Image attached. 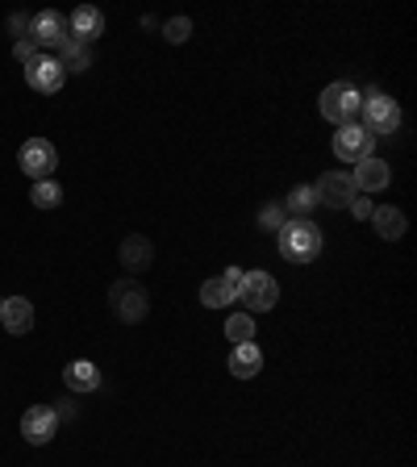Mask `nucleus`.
Segmentation results:
<instances>
[{
  "instance_id": "obj_1",
  "label": "nucleus",
  "mask_w": 417,
  "mask_h": 467,
  "mask_svg": "<svg viewBox=\"0 0 417 467\" xmlns=\"http://www.w3.org/2000/svg\"><path fill=\"white\" fill-rule=\"evenodd\" d=\"M276 234H280V254L288 263H313L321 254V230L309 217H288Z\"/></svg>"
},
{
  "instance_id": "obj_2",
  "label": "nucleus",
  "mask_w": 417,
  "mask_h": 467,
  "mask_svg": "<svg viewBox=\"0 0 417 467\" xmlns=\"http://www.w3.org/2000/svg\"><path fill=\"white\" fill-rule=\"evenodd\" d=\"M321 117L330 121V126H355V117H360L363 109V97H360V88L347 84V79H339V84H326V92H321L318 100Z\"/></svg>"
},
{
  "instance_id": "obj_3",
  "label": "nucleus",
  "mask_w": 417,
  "mask_h": 467,
  "mask_svg": "<svg viewBox=\"0 0 417 467\" xmlns=\"http://www.w3.org/2000/svg\"><path fill=\"white\" fill-rule=\"evenodd\" d=\"M109 309H113L117 321L126 326H138V321L151 313V301H146V288L134 280H113L109 284Z\"/></svg>"
},
{
  "instance_id": "obj_4",
  "label": "nucleus",
  "mask_w": 417,
  "mask_h": 467,
  "mask_svg": "<svg viewBox=\"0 0 417 467\" xmlns=\"http://www.w3.org/2000/svg\"><path fill=\"white\" fill-rule=\"evenodd\" d=\"M234 301H243L246 313H272L276 301H280V284L272 280L267 272H243V284H238V296Z\"/></svg>"
},
{
  "instance_id": "obj_5",
  "label": "nucleus",
  "mask_w": 417,
  "mask_h": 467,
  "mask_svg": "<svg viewBox=\"0 0 417 467\" xmlns=\"http://www.w3.org/2000/svg\"><path fill=\"white\" fill-rule=\"evenodd\" d=\"M360 117H363V130H368L371 138H392L401 130V105L392 97H384V92L363 100Z\"/></svg>"
},
{
  "instance_id": "obj_6",
  "label": "nucleus",
  "mask_w": 417,
  "mask_h": 467,
  "mask_svg": "<svg viewBox=\"0 0 417 467\" xmlns=\"http://www.w3.org/2000/svg\"><path fill=\"white\" fill-rule=\"evenodd\" d=\"M17 167L29 175V180H34V184H38V180H50V175H55V167H58L55 142H50V138H29V142L17 150Z\"/></svg>"
},
{
  "instance_id": "obj_7",
  "label": "nucleus",
  "mask_w": 417,
  "mask_h": 467,
  "mask_svg": "<svg viewBox=\"0 0 417 467\" xmlns=\"http://www.w3.org/2000/svg\"><path fill=\"white\" fill-rule=\"evenodd\" d=\"M71 38V29H68V17L58 9H42L29 17V42L38 50H58L63 42Z\"/></svg>"
},
{
  "instance_id": "obj_8",
  "label": "nucleus",
  "mask_w": 417,
  "mask_h": 467,
  "mask_svg": "<svg viewBox=\"0 0 417 467\" xmlns=\"http://www.w3.org/2000/svg\"><path fill=\"white\" fill-rule=\"evenodd\" d=\"M55 434H58L55 405H29L26 413H21V438H26L29 447H47Z\"/></svg>"
},
{
  "instance_id": "obj_9",
  "label": "nucleus",
  "mask_w": 417,
  "mask_h": 467,
  "mask_svg": "<svg viewBox=\"0 0 417 467\" xmlns=\"http://www.w3.org/2000/svg\"><path fill=\"white\" fill-rule=\"evenodd\" d=\"M26 84L34 92H42V97H50V92H58V88L68 84V71L58 67V58L38 55L34 63H26Z\"/></svg>"
},
{
  "instance_id": "obj_10",
  "label": "nucleus",
  "mask_w": 417,
  "mask_h": 467,
  "mask_svg": "<svg viewBox=\"0 0 417 467\" xmlns=\"http://www.w3.org/2000/svg\"><path fill=\"white\" fill-rule=\"evenodd\" d=\"M371 150H376V138H371L363 126H342L339 134H334V155H339L342 163H360V159H368Z\"/></svg>"
},
{
  "instance_id": "obj_11",
  "label": "nucleus",
  "mask_w": 417,
  "mask_h": 467,
  "mask_svg": "<svg viewBox=\"0 0 417 467\" xmlns=\"http://www.w3.org/2000/svg\"><path fill=\"white\" fill-rule=\"evenodd\" d=\"M0 326L13 338H26L34 330V301H26V296H0Z\"/></svg>"
},
{
  "instance_id": "obj_12",
  "label": "nucleus",
  "mask_w": 417,
  "mask_h": 467,
  "mask_svg": "<svg viewBox=\"0 0 417 467\" xmlns=\"http://www.w3.org/2000/svg\"><path fill=\"white\" fill-rule=\"evenodd\" d=\"M313 192H318V204H326V209H347L350 196H355L350 171H326L318 184H313Z\"/></svg>"
},
{
  "instance_id": "obj_13",
  "label": "nucleus",
  "mask_w": 417,
  "mask_h": 467,
  "mask_svg": "<svg viewBox=\"0 0 417 467\" xmlns=\"http://www.w3.org/2000/svg\"><path fill=\"white\" fill-rule=\"evenodd\" d=\"M389 180H392V171H389V163L384 159H376V155H368V159H360L355 163V171H350V184H355V192H384L389 188Z\"/></svg>"
},
{
  "instance_id": "obj_14",
  "label": "nucleus",
  "mask_w": 417,
  "mask_h": 467,
  "mask_svg": "<svg viewBox=\"0 0 417 467\" xmlns=\"http://www.w3.org/2000/svg\"><path fill=\"white\" fill-rule=\"evenodd\" d=\"M68 29H71V38H76V42L92 47V42H97L100 34H105V13L92 9V5H79V9H71Z\"/></svg>"
},
{
  "instance_id": "obj_15",
  "label": "nucleus",
  "mask_w": 417,
  "mask_h": 467,
  "mask_svg": "<svg viewBox=\"0 0 417 467\" xmlns=\"http://www.w3.org/2000/svg\"><path fill=\"white\" fill-rule=\"evenodd\" d=\"M117 259H121L126 272H146V267L155 263V243H151L146 234H130L126 243L117 246Z\"/></svg>"
},
{
  "instance_id": "obj_16",
  "label": "nucleus",
  "mask_w": 417,
  "mask_h": 467,
  "mask_svg": "<svg viewBox=\"0 0 417 467\" xmlns=\"http://www.w3.org/2000/svg\"><path fill=\"white\" fill-rule=\"evenodd\" d=\"M63 389L68 392H97L100 389V368L92 359H71L63 368Z\"/></svg>"
},
{
  "instance_id": "obj_17",
  "label": "nucleus",
  "mask_w": 417,
  "mask_h": 467,
  "mask_svg": "<svg viewBox=\"0 0 417 467\" xmlns=\"http://www.w3.org/2000/svg\"><path fill=\"white\" fill-rule=\"evenodd\" d=\"M371 225H376V234L384 238V243H401L409 230L405 213L401 209H392V204H380V209H371Z\"/></svg>"
},
{
  "instance_id": "obj_18",
  "label": "nucleus",
  "mask_w": 417,
  "mask_h": 467,
  "mask_svg": "<svg viewBox=\"0 0 417 467\" xmlns=\"http://www.w3.org/2000/svg\"><path fill=\"white\" fill-rule=\"evenodd\" d=\"M58 67L68 71V76H84V71L92 67V47H84V42L68 38L63 47H58Z\"/></svg>"
},
{
  "instance_id": "obj_19",
  "label": "nucleus",
  "mask_w": 417,
  "mask_h": 467,
  "mask_svg": "<svg viewBox=\"0 0 417 467\" xmlns=\"http://www.w3.org/2000/svg\"><path fill=\"white\" fill-rule=\"evenodd\" d=\"M259 368H263L259 342H243V347H234V355H230V371H234V376L251 379V376H259Z\"/></svg>"
},
{
  "instance_id": "obj_20",
  "label": "nucleus",
  "mask_w": 417,
  "mask_h": 467,
  "mask_svg": "<svg viewBox=\"0 0 417 467\" xmlns=\"http://www.w3.org/2000/svg\"><path fill=\"white\" fill-rule=\"evenodd\" d=\"M225 342H230V347L255 342V317L251 313H234V317H225Z\"/></svg>"
},
{
  "instance_id": "obj_21",
  "label": "nucleus",
  "mask_w": 417,
  "mask_h": 467,
  "mask_svg": "<svg viewBox=\"0 0 417 467\" xmlns=\"http://www.w3.org/2000/svg\"><path fill=\"white\" fill-rule=\"evenodd\" d=\"M313 209H318V192H313V184H297L292 196L284 201V213H292V217H309Z\"/></svg>"
},
{
  "instance_id": "obj_22",
  "label": "nucleus",
  "mask_w": 417,
  "mask_h": 467,
  "mask_svg": "<svg viewBox=\"0 0 417 467\" xmlns=\"http://www.w3.org/2000/svg\"><path fill=\"white\" fill-rule=\"evenodd\" d=\"M201 305H204V309H225V305H234V292L225 288L222 275L201 284Z\"/></svg>"
},
{
  "instance_id": "obj_23",
  "label": "nucleus",
  "mask_w": 417,
  "mask_h": 467,
  "mask_svg": "<svg viewBox=\"0 0 417 467\" xmlns=\"http://www.w3.org/2000/svg\"><path fill=\"white\" fill-rule=\"evenodd\" d=\"M29 201L38 204V209H58V204H63V188H58L55 180H38L34 192H29Z\"/></svg>"
},
{
  "instance_id": "obj_24",
  "label": "nucleus",
  "mask_w": 417,
  "mask_h": 467,
  "mask_svg": "<svg viewBox=\"0 0 417 467\" xmlns=\"http://www.w3.org/2000/svg\"><path fill=\"white\" fill-rule=\"evenodd\" d=\"M163 38L172 42V47H180V42H188L193 38V17H172L163 26Z\"/></svg>"
},
{
  "instance_id": "obj_25",
  "label": "nucleus",
  "mask_w": 417,
  "mask_h": 467,
  "mask_svg": "<svg viewBox=\"0 0 417 467\" xmlns=\"http://www.w3.org/2000/svg\"><path fill=\"white\" fill-rule=\"evenodd\" d=\"M288 222V213H284V201H272L259 209V225L263 230H280V225Z\"/></svg>"
},
{
  "instance_id": "obj_26",
  "label": "nucleus",
  "mask_w": 417,
  "mask_h": 467,
  "mask_svg": "<svg viewBox=\"0 0 417 467\" xmlns=\"http://www.w3.org/2000/svg\"><path fill=\"white\" fill-rule=\"evenodd\" d=\"M347 209H350V217H355V222H371V209H376V204H371L363 192H355V196H350Z\"/></svg>"
},
{
  "instance_id": "obj_27",
  "label": "nucleus",
  "mask_w": 417,
  "mask_h": 467,
  "mask_svg": "<svg viewBox=\"0 0 417 467\" xmlns=\"http://www.w3.org/2000/svg\"><path fill=\"white\" fill-rule=\"evenodd\" d=\"M9 34H13L17 42L29 38V17H26V13H13V17H9Z\"/></svg>"
},
{
  "instance_id": "obj_28",
  "label": "nucleus",
  "mask_w": 417,
  "mask_h": 467,
  "mask_svg": "<svg viewBox=\"0 0 417 467\" xmlns=\"http://www.w3.org/2000/svg\"><path fill=\"white\" fill-rule=\"evenodd\" d=\"M13 55H17V63L26 67V63H34V58H38V47L26 38V42H17V47H13Z\"/></svg>"
}]
</instances>
